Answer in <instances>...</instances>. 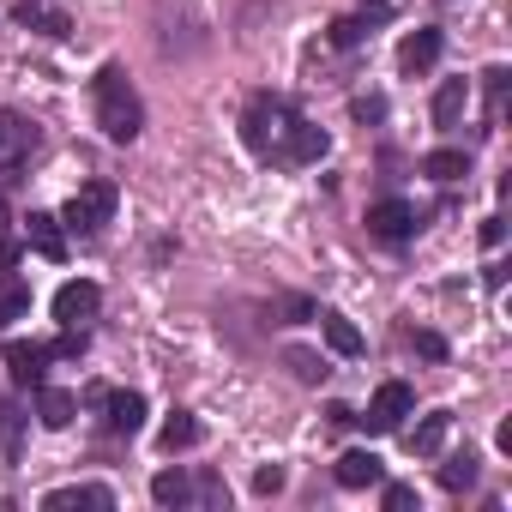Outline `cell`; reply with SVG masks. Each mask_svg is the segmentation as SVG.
<instances>
[{"label":"cell","instance_id":"cell-22","mask_svg":"<svg viewBox=\"0 0 512 512\" xmlns=\"http://www.w3.org/2000/svg\"><path fill=\"white\" fill-rule=\"evenodd\" d=\"M320 320H326V344H332L338 356H362V332H356L344 314H320Z\"/></svg>","mask_w":512,"mask_h":512},{"label":"cell","instance_id":"cell-14","mask_svg":"<svg viewBox=\"0 0 512 512\" xmlns=\"http://www.w3.org/2000/svg\"><path fill=\"white\" fill-rule=\"evenodd\" d=\"M464 109H470V79H446L434 91V127H458Z\"/></svg>","mask_w":512,"mask_h":512},{"label":"cell","instance_id":"cell-7","mask_svg":"<svg viewBox=\"0 0 512 512\" xmlns=\"http://www.w3.org/2000/svg\"><path fill=\"white\" fill-rule=\"evenodd\" d=\"M416 205H404V199H380V205H368V235H380V241H410L416 235Z\"/></svg>","mask_w":512,"mask_h":512},{"label":"cell","instance_id":"cell-11","mask_svg":"<svg viewBox=\"0 0 512 512\" xmlns=\"http://www.w3.org/2000/svg\"><path fill=\"white\" fill-rule=\"evenodd\" d=\"M380 482H386V464L368 446H356V452L338 458V488H380Z\"/></svg>","mask_w":512,"mask_h":512},{"label":"cell","instance_id":"cell-19","mask_svg":"<svg viewBox=\"0 0 512 512\" xmlns=\"http://www.w3.org/2000/svg\"><path fill=\"white\" fill-rule=\"evenodd\" d=\"M446 428H452V416H446V410H434V416H422V422L410 428V452H422V458H428V452H440V440H446Z\"/></svg>","mask_w":512,"mask_h":512},{"label":"cell","instance_id":"cell-3","mask_svg":"<svg viewBox=\"0 0 512 512\" xmlns=\"http://www.w3.org/2000/svg\"><path fill=\"white\" fill-rule=\"evenodd\" d=\"M109 217H115V181H85V187L67 199V211H61V223H67L73 235H97Z\"/></svg>","mask_w":512,"mask_h":512},{"label":"cell","instance_id":"cell-5","mask_svg":"<svg viewBox=\"0 0 512 512\" xmlns=\"http://www.w3.org/2000/svg\"><path fill=\"white\" fill-rule=\"evenodd\" d=\"M97 308H103V290L91 278H73L55 290V326H85V320H97Z\"/></svg>","mask_w":512,"mask_h":512},{"label":"cell","instance_id":"cell-23","mask_svg":"<svg viewBox=\"0 0 512 512\" xmlns=\"http://www.w3.org/2000/svg\"><path fill=\"white\" fill-rule=\"evenodd\" d=\"M440 488H476V452H452L446 464H440Z\"/></svg>","mask_w":512,"mask_h":512},{"label":"cell","instance_id":"cell-18","mask_svg":"<svg viewBox=\"0 0 512 512\" xmlns=\"http://www.w3.org/2000/svg\"><path fill=\"white\" fill-rule=\"evenodd\" d=\"M25 428H31V416L19 404L0 410V446H7V464H25Z\"/></svg>","mask_w":512,"mask_h":512},{"label":"cell","instance_id":"cell-21","mask_svg":"<svg viewBox=\"0 0 512 512\" xmlns=\"http://www.w3.org/2000/svg\"><path fill=\"white\" fill-rule=\"evenodd\" d=\"M157 440H163V452H187V446L199 440V422H193V410H175V416L163 422V434H157Z\"/></svg>","mask_w":512,"mask_h":512},{"label":"cell","instance_id":"cell-1","mask_svg":"<svg viewBox=\"0 0 512 512\" xmlns=\"http://www.w3.org/2000/svg\"><path fill=\"white\" fill-rule=\"evenodd\" d=\"M91 97H97V127H103L115 145H133L139 127H145V103H139V91L127 85V67L109 61V67L91 79Z\"/></svg>","mask_w":512,"mask_h":512},{"label":"cell","instance_id":"cell-28","mask_svg":"<svg viewBox=\"0 0 512 512\" xmlns=\"http://www.w3.org/2000/svg\"><path fill=\"white\" fill-rule=\"evenodd\" d=\"M362 37H368V19H338L332 25V49H356Z\"/></svg>","mask_w":512,"mask_h":512},{"label":"cell","instance_id":"cell-31","mask_svg":"<svg viewBox=\"0 0 512 512\" xmlns=\"http://www.w3.org/2000/svg\"><path fill=\"white\" fill-rule=\"evenodd\" d=\"M290 368H296V374H302V380H308V386H314V380H326V374H332V368H326V362H320V356H308V350H290Z\"/></svg>","mask_w":512,"mask_h":512},{"label":"cell","instance_id":"cell-12","mask_svg":"<svg viewBox=\"0 0 512 512\" xmlns=\"http://www.w3.org/2000/svg\"><path fill=\"white\" fill-rule=\"evenodd\" d=\"M25 247H37L43 260H67V235H61V217H49V211H31V217H25Z\"/></svg>","mask_w":512,"mask_h":512},{"label":"cell","instance_id":"cell-16","mask_svg":"<svg viewBox=\"0 0 512 512\" xmlns=\"http://www.w3.org/2000/svg\"><path fill=\"white\" fill-rule=\"evenodd\" d=\"M25 314H31V284L13 278V272H0V332H7L13 320H25Z\"/></svg>","mask_w":512,"mask_h":512},{"label":"cell","instance_id":"cell-2","mask_svg":"<svg viewBox=\"0 0 512 512\" xmlns=\"http://www.w3.org/2000/svg\"><path fill=\"white\" fill-rule=\"evenodd\" d=\"M290 121H296V109H290L284 97L260 91V97H253V103L241 109V139H247V151H260V157H278V145H284Z\"/></svg>","mask_w":512,"mask_h":512},{"label":"cell","instance_id":"cell-6","mask_svg":"<svg viewBox=\"0 0 512 512\" xmlns=\"http://www.w3.org/2000/svg\"><path fill=\"white\" fill-rule=\"evenodd\" d=\"M326 145H332V139H326V127H314V121H302V115H296L272 163H320V157H326Z\"/></svg>","mask_w":512,"mask_h":512},{"label":"cell","instance_id":"cell-34","mask_svg":"<svg viewBox=\"0 0 512 512\" xmlns=\"http://www.w3.org/2000/svg\"><path fill=\"white\" fill-rule=\"evenodd\" d=\"M19 247H25V241H13L7 229H0V272H13V266H19Z\"/></svg>","mask_w":512,"mask_h":512},{"label":"cell","instance_id":"cell-20","mask_svg":"<svg viewBox=\"0 0 512 512\" xmlns=\"http://www.w3.org/2000/svg\"><path fill=\"white\" fill-rule=\"evenodd\" d=\"M422 175H434V181H458V175H470V157L452 151V145H446V151H428V157H422Z\"/></svg>","mask_w":512,"mask_h":512},{"label":"cell","instance_id":"cell-25","mask_svg":"<svg viewBox=\"0 0 512 512\" xmlns=\"http://www.w3.org/2000/svg\"><path fill=\"white\" fill-rule=\"evenodd\" d=\"M482 85H488V127H500V109H506V85H512V73H506V67H488Z\"/></svg>","mask_w":512,"mask_h":512},{"label":"cell","instance_id":"cell-32","mask_svg":"<svg viewBox=\"0 0 512 512\" xmlns=\"http://www.w3.org/2000/svg\"><path fill=\"white\" fill-rule=\"evenodd\" d=\"M380 500H386V512H410V506H416V488H410V482H386Z\"/></svg>","mask_w":512,"mask_h":512},{"label":"cell","instance_id":"cell-8","mask_svg":"<svg viewBox=\"0 0 512 512\" xmlns=\"http://www.w3.org/2000/svg\"><path fill=\"white\" fill-rule=\"evenodd\" d=\"M49 344H25V338H13L7 344V374H13V386H43V374H49Z\"/></svg>","mask_w":512,"mask_h":512},{"label":"cell","instance_id":"cell-27","mask_svg":"<svg viewBox=\"0 0 512 512\" xmlns=\"http://www.w3.org/2000/svg\"><path fill=\"white\" fill-rule=\"evenodd\" d=\"M85 326H61V344H49V356H61V362H79L85 356Z\"/></svg>","mask_w":512,"mask_h":512},{"label":"cell","instance_id":"cell-29","mask_svg":"<svg viewBox=\"0 0 512 512\" xmlns=\"http://www.w3.org/2000/svg\"><path fill=\"white\" fill-rule=\"evenodd\" d=\"M350 115H356L362 127H374V121H386V97H374V91H368V97H356V103H350Z\"/></svg>","mask_w":512,"mask_h":512},{"label":"cell","instance_id":"cell-26","mask_svg":"<svg viewBox=\"0 0 512 512\" xmlns=\"http://www.w3.org/2000/svg\"><path fill=\"white\" fill-rule=\"evenodd\" d=\"M193 500H199V506H223V500H229V482H223L217 470H199V476H193Z\"/></svg>","mask_w":512,"mask_h":512},{"label":"cell","instance_id":"cell-15","mask_svg":"<svg viewBox=\"0 0 512 512\" xmlns=\"http://www.w3.org/2000/svg\"><path fill=\"white\" fill-rule=\"evenodd\" d=\"M37 416H43V428H67V422L79 416V398L43 380V386H37Z\"/></svg>","mask_w":512,"mask_h":512},{"label":"cell","instance_id":"cell-35","mask_svg":"<svg viewBox=\"0 0 512 512\" xmlns=\"http://www.w3.org/2000/svg\"><path fill=\"white\" fill-rule=\"evenodd\" d=\"M506 241V217H482V247H500Z\"/></svg>","mask_w":512,"mask_h":512},{"label":"cell","instance_id":"cell-17","mask_svg":"<svg viewBox=\"0 0 512 512\" xmlns=\"http://www.w3.org/2000/svg\"><path fill=\"white\" fill-rule=\"evenodd\" d=\"M151 500L157 506H193V476L187 470H157L151 476Z\"/></svg>","mask_w":512,"mask_h":512},{"label":"cell","instance_id":"cell-36","mask_svg":"<svg viewBox=\"0 0 512 512\" xmlns=\"http://www.w3.org/2000/svg\"><path fill=\"white\" fill-rule=\"evenodd\" d=\"M0 229H7V199H0Z\"/></svg>","mask_w":512,"mask_h":512},{"label":"cell","instance_id":"cell-4","mask_svg":"<svg viewBox=\"0 0 512 512\" xmlns=\"http://www.w3.org/2000/svg\"><path fill=\"white\" fill-rule=\"evenodd\" d=\"M410 410H416V392H410L404 380H386V386L368 398V416H356V422H368V434H398Z\"/></svg>","mask_w":512,"mask_h":512},{"label":"cell","instance_id":"cell-13","mask_svg":"<svg viewBox=\"0 0 512 512\" xmlns=\"http://www.w3.org/2000/svg\"><path fill=\"white\" fill-rule=\"evenodd\" d=\"M67 506H97V512H109L115 494H109L103 482H79V488H55V494H43V512H67Z\"/></svg>","mask_w":512,"mask_h":512},{"label":"cell","instance_id":"cell-33","mask_svg":"<svg viewBox=\"0 0 512 512\" xmlns=\"http://www.w3.org/2000/svg\"><path fill=\"white\" fill-rule=\"evenodd\" d=\"M278 488H284V470H278V464L253 470V494H278Z\"/></svg>","mask_w":512,"mask_h":512},{"label":"cell","instance_id":"cell-9","mask_svg":"<svg viewBox=\"0 0 512 512\" xmlns=\"http://www.w3.org/2000/svg\"><path fill=\"white\" fill-rule=\"evenodd\" d=\"M97 410H103V428H109V434H121V440L145 428V398H139V392H103V404H97Z\"/></svg>","mask_w":512,"mask_h":512},{"label":"cell","instance_id":"cell-30","mask_svg":"<svg viewBox=\"0 0 512 512\" xmlns=\"http://www.w3.org/2000/svg\"><path fill=\"white\" fill-rule=\"evenodd\" d=\"M410 350L428 356V362H446V338L440 332H410Z\"/></svg>","mask_w":512,"mask_h":512},{"label":"cell","instance_id":"cell-10","mask_svg":"<svg viewBox=\"0 0 512 512\" xmlns=\"http://www.w3.org/2000/svg\"><path fill=\"white\" fill-rule=\"evenodd\" d=\"M440 49H446V37L422 25V31H410V37L398 43V67H404V73H428V67L440 61Z\"/></svg>","mask_w":512,"mask_h":512},{"label":"cell","instance_id":"cell-24","mask_svg":"<svg viewBox=\"0 0 512 512\" xmlns=\"http://www.w3.org/2000/svg\"><path fill=\"white\" fill-rule=\"evenodd\" d=\"M13 19H19V25H31V31H43V37H67V19H61V13H49V7H31V0H25Z\"/></svg>","mask_w":512,"mask_h":512}]
</instances>
